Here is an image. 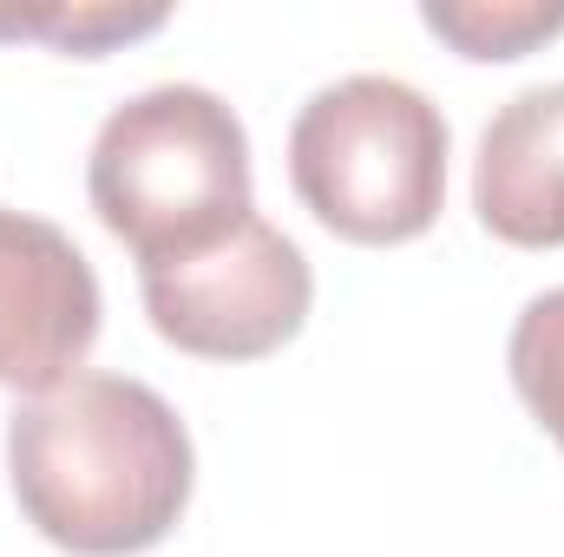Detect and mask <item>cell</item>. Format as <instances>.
<instances>
[{
	"instance_id": "1",
	"label": "cell",
	"mask_w": 564,
	"mask_h": 557,
	"mask_svg": "<svg viewBox=\"0 0 564 557\" xmlns=\"http://www.w3.org/2000/svg\"><path fill=\"white\" fill-rule=\"evenodd\" d=\"M7 479L40 538L73 557H132L171 538L197 452L177 407L132 374H66L7 419Z\"/></svg>"
},
{
	"instance_id": "2",
	"label": "cell",
	"mask_w": 564,
	"mask_h": 557,
	"mask_svg": "<svg viewBox=\"0 0 564 557\" xmlns=\"http://www.w3.org/2000/svg\"><path fill=\"white\" fill-rule=\"evenodd\" d=\"M86 190L139 270L191 256L257 210L243 119L210 86H144L106 112L86 157Z\"/></svg>"
},
{
	"instance_id": "3",
	"label": "cell",
	"mask_w": 564,
	"mask_h": 557,
	"mask_svg": "<svg viewBox=\"0 0 564 557\" xmlns=\"http://www.w3.org/2000/svg\"><path fill=\"white\" fill-rule=\"evenodd\" d=\"M295 197L348 243H408L446 197V119L394 73H348L289 125Z\"/></svg>"
},
{
	"instance_id": "4",
	"label": "cell",
	"mask_w": 564,
	"mask_h": 557,
	"mask_svg": "<svg viewBox=\"0 0 564 557\" xmlns=\"http://www.w3.org/2000/svg\"><path fill=\"white\" fill-rule=\"evenodd\" d=\"M151 328L204 361H257L308 321L315 276L295 237H282L270 217L230 223L217 243L139 270Z\"/></svg>"
},
{
	"instance_id": "5",
	"label": "cell",
	"mask_w": 564,
	"mask_h": 557,
	"mask_svg": "<svg viewBox=\"0 0 564 557\" xmlns=\"http://www.w3.org/2000/svg\"><path fill=\"white\" fill-rule=\"evenodd\" d=\"M99 341V276L86 250L33 217L0 204V387L46 394L79 374Z\"/></svg>"
},
{
	"instance_id": "6",
	"label": "cell",
	"mask_w": 564,
	"mask_h": 557,
	"mask_svg": "<svg viewBox=\"0 0 564 557\" xmlns=\"http://www.w3.org/2000/svg\"><path fill=\"white\" fill-rule=\"evenodd\" d=\"M473 210L499 243H564V79L512 92L486 119L473 157Z\"/></svg>"
},
{
	"instance_id": "7",
	"label": "cell",
	"mask_w": 564,
	"mask_h": 557,
	"mask_svg": "<svg viewBox=\"0 0 564 557\" xmlns=\"http://www.w3.org/2000/svg\"><path fill=\"white\" fill-rule=\"evenodd\" d=\"M421 20L466 59H519L564 33V0H426Z\"/></svg>"
},
{
	"instance_id": "8",
	"label": "cell",
	"mask_w": 564,
	"mask_h": 557,
	"mask_svg": "<svg viewBox=\"0 0 564 557\" xmlns=\"http://www.w3.org/2000/svg\"><path fill=\"white\" fill-rule=\"evenodd\" d=\"M506 361H512V387L519 401L539 414V426L564 446V282L532 295L512 321V341H506Z\"/></svg>"
},
{
	"instance_id": "9",
	"label": "cell",
	"mask_w": 564,
	"mask_h": 557,
	"mask_svg": "<svg viewBox=\"0 0 564 557\" xmlns=\"http://www.w3.org/2000/svg\"><path fill=\"white\" fill-rule=\"evenodd\" d=\"M164 20H171L164 7H106V0L73 7V0H59V7H13V13H0V40H46L59 53L93 59V53H106L119 40L158 33Z\"/></svg>"
}]
</instances>
